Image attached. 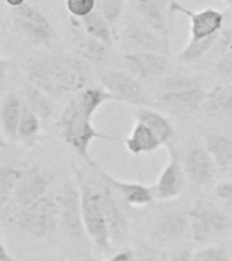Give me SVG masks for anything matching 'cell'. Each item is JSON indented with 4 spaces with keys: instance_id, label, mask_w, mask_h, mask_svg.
Returning a JSON list of instances; mask_svg holds the SVG:
<instances>
[{
    "instance_id": "cell-25",
    "label": "cell",
    "mask_w": 232,
    "mask_h": 261,
    "mask_svg": "<svg viewBox=\"0 0 232 261\" xmlns=\"http://www.w3.org/2000/svg\"><path fill=\"white\" fill-rule=\"evenodd\" d=\"M136 116H137V121L146 124L158 136V139L163 144L174 136V126L171 125V122L163 114L158 113L155 110L140 108Z\"/></svg>"
},
{
    "instance_id": "cell-33",
    "label": "cell",
    "mask_w": 232,
    "mask_h": 261,
    "mask_svg": "<svg viewBox=\"0 0 232 261\" xmlns=\"http://www.w3.org/2000/svg\"><path fill=\"white\" fill-rule=\"evenodd\" d=\"M201 87L198 79L190 76H172L167 77L160 83V90L163 91H181V90L195 89Z\"/></svg>"
},
{
    "instance_id": "cell-13",
    "label": "cell",
    "mask_w": 232,
    "mask_h": 261,
    "mask_svg": "<svg viewBox=\"0 0 232 261\" xmlns=\"http://www.w3.org/2000/svg\"><path fill=\"white\" fill-rule=\"evenodd\" d=\"M185 167L179 159V155L170 148V159L159 175L158 182L154 188L155 196L163 200L178 196L185 185Z\"/></svg>"
},
{
    "instance_id": "cell-27",
    "label": "cell",
    "mask_w": 232,
    "mask_h": 261,
    "mask_svg": "<svg viewBox=\"0 0 232 261\" xmlns=\"http://www.w3.org/2000/svg\"><path fill=\"white\" fill-rule=\"evenodd\" d=\"M16 28L27 37L28 40L36 45H49L53 37V29L50 24L38 23L33 20L23 19V18H14Z\"/></svg>"
},
{
    "instance_id": "cell-14",
    "label": "cell",
    "mask_w": 232,
    "mask_h": 261,
    "mask_svg": "<svg viewBox=\"0 0 232 261\" xmlns=\"http://www.w3.org/2000/svg\"><path fill=\"white\" fill-rule=\"evenodd\" d=\"M125 63L132 75L138 79L162 76L170 65L164 53L146 52V50L128 53L125 55Z\"/></svg>"
},
{
    "instance_id": "cell-16",
    "label": "cell",
    "mask_w": 232,
    "mask_h": 261,
    "mask_svg": "<svg viewBox=\"0 0 232 261\" xmlns=\"http://www.w3.org/2000/svg\"><path fill=\"white\" fill-rule=\"evenodd\" d=\"M207 94L202 87L181 90V91H163L159 95V102L178 114L194 113L204 105Z\"/></svg>"
},
{
    "instance_id": "cell-19",
    "label": "cell",
    "mask_w": 232,
    "mask_h": 261,
    "mask_svg": "<svg viewBox=\"0 0 232 261\" xmlns=\"http://www.w3.org/2000/svg\"><path fill=\"white\" fill-rule=\"evenodd\" d=\"M202 108L211 117L232 118V85L219 86L208 93Z\"/></svg>"
},
{
    "instance_id": "cell-6",
    "label": "cell",
    "mask_w": 232,
    "mask_h": 261,
    "mask_svg": "<svg viewBox=\"0 0 232 261\" xmlns=\"http://www.w3.org/2000/svg\"><path fill=\"white\" fill-rule=\"evenodd\" d=\"M99 81L103 89L113 94L115 101H122L137 106H144L150 102L144 87L137 77L132 73L105 71L99 73Z\"/></svg>"
},
{
    "instance_id": "cell-20",
    "label": "cell",
    "mask_w": 232,
    "mask_h": 261,
    "mask_svg": "<svg viewBox=\"0 0 232 261\" xmlns=\"http://www.w3.org/2000/svg\"><path fill=\"white\" fill-rule=\"evenodd\" d=\"M124 143H125L126 150L133 155L154 152L159 147L163 146V143L159 140L158 136L141 121L136 122L132 134Z\"/></svg>"
},
{
    "instance_id": "cell-40",
    "label": "cell",
    "mask_w": 232,
    "mask_h": 261,
    "mask_svg": "<svg viewBox=\"0 0 232 261\" xmlns=\"http://www.w3.org/2000/svg\"><path fill=\"white\" fill-rule=\"evenodd\" d=\"M0 261H16L11 253L8 252L4 241H2V244H0Z\"/></svg>"
},
{
    "instance_id": "cell-34",
    "label": "cell",
    "mask_w": 232,
    "mask_h": 261,
    "mask_svg": "<svg viewBox=\"0 0 232 261\" xmlns=\"http://www.w3.org/2000/svg\"><path fill=\"white\" fill-rule=\"evenodd\" d=\"M228 250L221 245L209 246L193 253L191 261H228Z\"/></svg>"
},
{
    "instance_id": "cell-43",
    "label": "cell",
    "mask_w": 232,
    "mask_h": 261,
    "mask_svg": "<svg viewBox=\"0 0 232 261\" xmlns=\"http://www.w3.org/2000/svg\"><path fill=\"white\" fill-rule=\"evenodd\" d=\"M225 2H227L228 4H231V6H232V0H225Z\"/></svg>"
},
{
    "instance_id": "cell-18",
    "label": "cell",
    "mask_w": 232,
    "mask_h": 261,
    "mask_svg": "<svg viewBox=\"0 0 232 261\" xmlns=\"http://www.w3.org/2000/svg\"><path fill=\"white\" fill-rule=\"evenodd\" d=\"M126 37H128V41L130 44L133 45L134 48H137L138 50L158 53H164L168 50V40L144 23L133 26L128 32Z\"/></svg>"
},
{
    "instance_id": "cell-23",
    "label": "cell",
    "mask_w": 232,
    "mask_h": 261,
    "mask_svg": "<svg viewBox=\"0 0 232 261\" xmlns=\"http://www.w3.org/2000/svg\"><path fill=\"white\" fill-rule=\"evenodd\" d=\"M23 102L38 116L41 121H48L54 112V102L52 97L33 83L24 87Z\"/></svg>"
},
{
    "instance_id": "cell-38",
    "label": "cell",
    "mask_w": 232,
    "mask_h": 261,
    "mask_svg": "<svg viewBox=\"0 0 232 261\" xmlns=\"http://www.w3.org/2000/svg\"><path fill=\"white\" fill-rule=\"evenodd\" d=\"M216 193L220 199L225 203L232 204V181L231 182H221L216 188Z\"/></svg>"
},
{
    "instance_id": "cell-26",
    "label": "cell",
    "mask_w": 232,
    "mask_h": 261,
    "mask_svg": "<svg viewBox=\"0 0 232 261\" xmlns=\"http://www.w3.org/2000/svg\"><path fill=\"white\" fill-rule=\"evenodd\" d=\"M77 106L84 112L87 116L93 117L98 108L107 101H115V98L106 89H98V87H89L83 89L80 93L75 97Z\"/></svg>"
},
{
    "instance_id": "cell-17",
    "label": "cell",
    "mask_w": 232,
    "mask_h": 261,
    "mask_svg": "<svg viewBox=\"0 0 232 261\" xmlns=\"http://www.w3.org/2000/svg\"><path fill=\"white\" fill-rule=\"evenodd\" d=\"M170 8V7H168ZM166 0H137L136 11L146 26L168 40V18Z\"/></svg>"
},
{
    "instance_id": "cell-8",
    "label": "cell",
    "mask_w": 232,
    "mask_h": 261,
    "mask_svg": "<svg viewBox=\"0 0 232 261\" xmlns=\"http://www.w3.org/2000/svg\"><path fill=\"white\" fill-rule=\"evenodd\" d=\"M170 10L175 12H182L190 18V41L189 42H197V41L205 40L208 37L216 36L223 28L224 15L213 8L194 12L178 2H171Z\"/></svg>"
},
{
    "instance_id": "cell-7",
    "label": "cell",
    "mask_w": 232,
    "mask_h": 261,
    "mask_svg": "<svg viewBox=\"0 0 232 261\" xmlns=\"http://www.w3.org/2000/svg\"><path fill=\"white\" fill-rule=\"evenodd\" d=\"M57 204L60 210V219L65 231L72 238H81L85 228L81 216L80 189L77 184L67 182L63 185L57 196Z\"/></svg>"
},
{
    "instance_id": "cell-30",
    "label": "cell",
    "mask_w": 232,
    "mask_h": 261,
    "mask_svg": "<svg viewBox=\"0 0 232 261\" xmlns=\"http://www.w3.org/2000/svg\"><path fill=\"white\" fill-rule=\"evenodd\" d=\"M41 120L23 102V112L18 128V139L23 143H33L40 134Z\"/></svg>"
},
{
    "instance_id": "cell-12",
    "label": "cell",
    "mask_w": 232,
    "mask_h": 261,
    "mask_svg": "<svg viewBox=\"0 0 232 261\" xmlns=\"http://www.w3.org/2000/svg\"><path fill=\"white\" fill-rule=\"evenodd\" d=\"M183 167L187 178L195 185H208L215 178L216 165L205 147L193 146L186 151Z\"/></svg>"
},
{
    "instance_id": "cell-31",
    "label": "cell",
    "mask_w": 232,
    "mask_h": 261,
    "mask_svg": "<svg viewBox=\"0 0 232 261\" xmlns=\"http://www.w3.org/2000/svg\"><path fill=\"white\" fill-rule=\"evenodd\" d=\"M219 34L208 37L205 40L197 41V42H187L186 46L178 53V60L182 61V63H190V61L198 60L199 57H202L205 53L213 49L216 41L219 38Z\"/></svg>"
},
{
    "instance_id": "cell-44",
    "label": "cell",
    "mask_w": 232,
    "mask_h": 261,
    "mask_svg": "<svg viewBox=\"0 0 232 261\" xmlns=\"http://www.w3.org/2000/svg\"><path fill=\"white\" fill-rule=\"evenodd\" d=\"M168 261H174V260H168Z\"/></svg>"
},
{
    "instance_id": "cell-39",
    "label": "cell",
    "mask_w": 232,
    "mask_h": 261,
    "mask_svg": "<svg viewBox=\"0 0 232 261\" xmlns=\"http://www.w3.org/2000/svg\"><path fill=\"white\" fill-rule=\"evenodd\" d=\"M109 261H134V254L132 250H122L114 254Z\"/></svg>"
},
{
    "instance_id": "cell-11",
    "label": "cell",
    "mask_w": 232,
    "mask_h": 261,
    "mask_svg": "<svg viewBox=\"0 0 232 261\" xmlns=\"http://www.w3.org/2000/svg\"><path fill=\"white\" fill-rule=\"evenodd\" d=\"M190 226V216L183 211H167L156 218L151 227V240L160 245L179 241Z\"/></svg>"
},
{
    "instance_id": "cell-35",
    "label": "cell",
    "mask_w": 232,
    "mask_h": 261,
    "mask_svg": "<svg viewBox=\"0 0 232 261\" xmlns=\"http://www.w3.org/2000/svg\"><path fill=\"white\" fill-rule=\"evenodd\" d=\"M97 7V0H67V10L73 18H83Z\"/></svg>"
},
{
    "instance_id": "cell-36",
    "label": "cell",
    "mask_w": 232,
    "mask_h": 261,
    "mask_svg": "<svg viewBox=\"0 0 232 261\" xmlns=\"http://www.w3.org/2000/svg\"><path fill=\"white\" fill-rule=\"evenodd\" d=\"M215 72L221 77L232 79V50L220 55L215 64Z\"/></svg>"
},
{
    "instance_id": "cell-32",
    "label": "cell",
    "mask_w": 232,
    "mask_h": 261,
    "mask_svg": "<svg viewBox=\"0 0 232 261\" xmlns=\"http://www.w3.org/2000/svg\"><path fill=\"white\" fill-rule=\"evenodd\" d=\"M124 0H97V10L105 16L110 26L117 23L121 16Z\"/></svg>"
},
{
    "instance_id": "cell-4",
    "label": "cell",
    "mask_w": 232,
    "mask_h": 261,
    "mask_svg": "<svg viewBox=\"0 0 232 261\" xmlns=\"http://www.w3.org/2000/svg\"><path fill=\"white\" fill-rule=\"evenodd\" d=\"M60 210L57 201L49 197H41L27 207L22 208L14 216V223L23 231L37 238L49 237L56 230Z\"/></svg>"
},
{
    "instance_id": "cell-24",
    "label": "cell",
    "mask_w": 232,
    "mask_h": 261,
    "mask_svg": "<svg viewBox=\"0 0 232 261\" xmlns=\"http://www.w3.org/2000/svg\"><path fill=\"white\" fill-rule=\"evenodd\" d=\"M77 24L89 36L97 38V40H99L103 44H113V30H111V26L106 20L105 16L102 15L98 10H94L93 12H90L89 15L79 18V23Z\"/></svg>"
},
{
    "instance_id": "cell-28",
    "label": "cell",
    "mask_w": 232,
    "mask_h": 261,
    "mask_svg": "<svg viewBox=\"0 0 232 261\" xmlns=\"http://www.w3.org/2000/svg\"><path fill=\"white\" fill-rule=\"evenodd\" d=\"M23 171L12 166L0 167V207L4 208L14 197Z\"/></svg>"
},
{
    "instance_id": "cell-9",
    "label": "cell",
    "mask_w": 232,
    "mask_h": 261,
    "mask_svg": "<svg viewBox=\"0 0 232 261\" xmlns=\"http://www.w3.org/2000/svg\"><path fill=\"white\" fill-rule=\"evenodd\" d=\"M52 181V173L41 170L38 167L24 170L11 201L19 210L27 207L41 197H44Z\"/></svg>"
},
{
    "instance_id": "cell-41",
    "label": "cell",
    "mask_w": 232,
    "mask_h": 261,
    "mask_svg": "<svg viewBox=\"0 0 232 261\" xmlns=\"http://www.w3.org/2000/svg\"><path fill=\"white\" fill-rule=\"evenodd\" d=\"M4 2L12 8L20 7V6H23V4L26 3V0H4Z\"/></svg>"
},
{
    "instance_id": "cell-42",
    "label": "cell",
    "mask_w": 232,
    "mask_h": 261,
    "mask_svg": "<svg viewBox=\"0 0 232 261\" xmlns=\"http://www.w3.org/2000/svg\"><path fill=\"white\" fill-rule=\"evenodd\" d=\"M27 261H46L45 258H42V257H34V258H30V260Z\"/></svg>"
},
{
    "instance_id": "cell-29",
    "label": "cell",
    "mask_w": 232,
    "mask_h": 261,
    "mask_svg": "<svg viewBox=\"0 0 232 261\" xmlns=\"http://www.w3.org/2000/svg\"><path fill=\"white\" fill-rule=\"evenodd\" d=\"M77 50L91 63H101L107 56V45L89 36L87 33L84 36H77Z\"/></svg>"
},
{
    "instance_id": "cell-21",
    "label": "cell",
    "mask_w": 232,
    "mask_h": 261,
    "mask_svg": "<svg viewBox=\"0 0 232 261\" xmlns=\"http://www.w3.org/2000/svg\"><path fill=\"white\" fill-rule=\"evenodd\" d=\"M22 112H23V101L16 94H8L3 99L2 110H0L2 128L8 139L12 140L18 139V128L22 118Z\"/></svg>"
},
{
    "instance_id": "cell-37",
    "label": "cell",
    "mask_w": 232,
    "mask_h": 261,
    "mask_svg": "<svg viewBox=\"0 0 232 261\" xmlns=\"http://www.w3.org/2000/svg\"><path fill=\"white\" fill-rule=\"evenodd\" d=\"M213 48H215L216 53H219V55L232 50V24L228 29L223 30L221 34H219V38L216 41Z\"/></svg>"
},
{
    "instance_id": "cell-10",
    "label": "cell",
    "mask_w": 232,
    "mask_h": 261,
    "mask_svg": "<svg viewBox=\"0 0 232 261\" xmlns=\"http://www.w3.org/2000/svg\"><path fill=\"white\" fill-rule=\"evenodd\" d=\"M101 196H102V207L105 212L107 226H109L110 238L111 242H122L125 241L128 231H129V223L125 215L124 208L120 203V196L109 184L101 179Z\"/></svg>"
},
{
    "instance_id": "cell-3",
    "label": "cell",
    "mask_w": 232,
    "mask_h": 261,
    "mask_svg": "<svg viewBox=\"0 0 232 261\" xmlns=\"http://www.w3.org/2000/svg\"><path fill=\"white\" fill-rule=\"evenodd\" d=\"M90 116L83 112L77 106L75 98H72L69 103L67 105L59 120V128L63 135V139L65 143L71 146L73 150L76 151L77 155H80L81 158L85 159L90 163V166L93 165V161L90 159L89 150L91 143L95 139H103V140H118L114 136L102 134L101 130H98L94 124L91 122Z\"/></svg>"
},
{
    "instance_id": "cell-2",
    "label": "cell",
    "mask_w": 232,
    "mask_h": 261,
    "mask_svg": "<svg viewBox=\"0 0 232 261\" xmlns=\"http://www.w3.org/2000/svg\"><path fill=\"white\" fill-rule=\"evenodd\" d=\"M72 170L77 187L80 189L81 216L85 232L101 250L109 252L111 249V238L102 207L101 189L94 187V184L87 178L81 169L72 165Z\"/></svg>"
},
{
    "instance_id": "cell-5",
    "label": "cell",
    "mask_w": 232,
    "mask_h": 261,
    "mask_svg": "<svg viewBox=\"0 0 232 261\" xmlns=\"http://www.w3.org/2000/svg\"><path fill=\"white\" fill-rule=\"evenodd\" d=\"M189 216L193 238L198 242L213 240L227 231L231 226V222L224 212L208 204H197Z\"/></svg>"
},
{
    "instance_id": "cell-1",
    "label": "cell",
    "mask_w": 232,
    "mask_h": 261,
    "mask_svg": "<svg viewBox=\"0 0 232 261\" xmlns=\"http://www.w3.org/2000/svg\"><path fill=\"white\" fill-rule=\"evenodd\" d=\"M28 81L52 98H61L84 89L87 72L77 57L49 55L33 61L27 68Z\"/></svg>"
},
{
    "instance_id": "cell-22",
    "label": "cell",
    "mask_w": 232,
    "mask_h": 261,
    "mask_svg": "<svg viewBox=\"0 0 232 261\" xmlns=\"http://www.w3.org/2000/svg\"><path fill=\"white\" fill-rule=\"evenodd\" d=\"M205 148L219 170H225L232 165V136L225 134L208 135Z\"/></svg>"
},
{
    "instance_id": "cell-15",
    "label": "cell",
    "mask_w": 232,
    "mask_h": 261,
    "mask_svg": "<svg viewBox=\"0 0 232 261\" xmlns=\"http://www.w3.org/2000/svg\"><path fill=\"white\" fill-rule=\"evenodd\" d=\"M91 166L95 169L97 174H99L101 179L109 184L125 203L130 204V205H146V204H150L154 200L155 192L151 187H147V185H142V184L126 182V181L115 178L111 174H109L107 171L102 170L101 167L94 165V163Z\"/></svg>"
}]
</instances>
